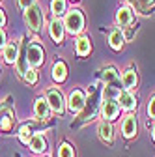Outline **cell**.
I'll list each match as a JSON object with an SVG mask.
<instances>
[{
  "label": "cell",
  "mask_w": 155,
  "mask_h": 157,
  "mask_svg": "<svg viewBox=\"0 0 155 157\" xmlns=\"http://www.w3.org/2000/svg\"><path fill=\"white\" fill-rule=\"evenodd\" d=\"M4 51V60L8 64H15L17 62V56H19V41H9L6 43V47L2 49Z\"/></svg>",
  "instance_id": "cell-9"
},
{
  "label": "cell",
  "mask_w": 155,
  "mask_h": 157,
  "mask_svg": "<svg viewBox=\"0 0 155 157\" xmlns=\"http://www.w3.org/2000/svg\"><path fill=\"white\" fill-rule=\"evenodd\" d=\"M127 2H133V0H127Z\"/></svg>",
  "instance_id": "cell-32"
},
{
  "label": "cell",
  "mask_w": 155,
  "mask_h": 157,
  "mask_svg": "<svg viewBox=\"0 0 155 157\" xmlns=\"http://www.w3.org/2000/svg\"><path fill=\"white\" fill-rule=\"evenodd\" d=\"M118 77L116 75V69L114 67H107L105 69V73H103V78H105V82H108V84H112V81Z\"/></svg>",
  "instance_id": "cell-24"
},
{
  "label": "cell",
  "mask_w": 155,
  "mask_h": 157,
  "mask_svg": "<svg viewBox=\"0 0 155 157\" xmlns=\"http://www.w3.org/2000/svg\"><path fill=\"white\" fill-rule=\"evenodd\" d=\"M84 105H86V95H84V92L82 90H73L69 94V99H67L69 110L73 114H77V112H81L84 109Z\"/></svg>",
  "instance_id": "cell-4"
},
{
  "label": "cell",
  "mask_w": 155,
  "mask_h": 157,
  "mask_svg": "<svg viewBox=\"0 0 155 157\" xmlns=\"http://www.w3.org/2000/svg\"><path fill=\"white\" fill-rule=\"evenodd\" d=\"M49 114H51V107L47 103L45 97H37L36 99V116H37V120H49Z\"/></svg>",
  "instance_id": "cell-7"
},
{
  "label": "cell",
  "mask_w": 155,
  "mask_h": 157,
  "mask_svg": "<svg viewBox=\"0 0 155 157\" xmlns=\"http://www.w3.org/2000/svg\"><path fill=\"white\" fill-rule=\"evenodd\" d=\"M51 10H52V13H54L56 17L64 15V13H66V10H67L66 0H52V2H51Z\"/></svg>",
  "instance_id": "cell-20"
},
{
  "label": "cell",
  "mask_w": 155,
  "mask_h": 157,
  "mask_svg": "<svg viewBox=\"0 0 155 157\" xmlns=\"http://www.w3.org/2000/svg\"><path fill=\"white\" fill-rule=\"evenodd\" d=\"M118 101H120V107L125 109V110H134L137 109V99H134V95L131 92H120Z\"/></svg>",
  "instance_id": "cell-12"
},
{
  "label": "cell",
  "mask_w": 155,
  "mask_h": 157,
  "mask_svg": "<svg viewBox=\"0 0 155 157\" xmlns=\"http://www.w3.org/2000/svg\"><path fill=\"white\" fill-rule=\"evenodd\" d=\"M116 23H118L120 26H129L133 23V10L123 6L118 10V13H116Z\"/></svg>",
  "instance_id": "cell-11"
},
{
  "label": "cell",
  "mask_w": 155,
  "mask_h": 157,
  "mask_svg": "<svg viewBox=\"0 0 155 157\" xmlns=\"http://www.w3.org/2000/svg\"><path fill=\"white\" fill-rule=\"evenodd\" d=\"M64 28L69 34H81L84 28V15L81 10H69L66 13V21H64Z\"/></svg>",
  "instance_id": "cell-1"
},
{
  "label": "cell",
  "mask_w": 155,
  "mask_h": 157,
  "mask_svg": "<svg viewBox=\"0 0 155 157\" xmlns=\"http://www.w3.org/2000/svg\"><path fill=\"white\" fill-rule=\"evenodd\" d=\"M58 157H75V151L67 142H64L60 148H58Z\"/></svg>",
  "instance_id": "cell-22"
},
{
  "label": "cell",
  "mask_w": 155,
  "mask_h": 157,
  "mask_svg": "<svg viewBox=\"0 0 155 157\" xmlns=\"http://www.w3.org/2000/svg\"><path fill=\"white\" fill-rule=\"evenodd\" d=\"M36 4V0H19V6H21L23 10H28L30 6H34Z\"/></svg>",
  "instance_id": "cell-27"
},
{
  "label": "cell",
  "mask_w": 155,
  "mask_h": 157,
  "mask_svg": "<svg viewBox=\"0 0 155 157\" xmlns=\"http://www.w3.org/2000/svg\"><path fill=\"white\" fill-rule=\"evenodd\" d=\"M118 95H120V88H116L114 84H108V86L105 88V92H103V99H105V101H112V99H116Z\"/></svg>",
  "instance_id": "cell-21"
},
{
  "label": "cell",
  "mask_w": 155,
  "mask_h": 157,
  "mask_svg": "<svg viewBox=\"0 0 155 157\" xmlns=\"http://www.w3.org/2000/svg\"><path fill=\"white\" fill-rule=\"evenodd\" d=\"M30 148H32V151H36V153L43 151V150L47 148V140H45V136H43V135H40V133L32 135V140H30Z\"/></svg>",
  "instance_id": "cell-16"
},
{
  "label": "cell",
  "mask_w": 155,
  "mask_h": 157,
  "mask_svg": "<svg viewBox=\"0 0 155 157\" xmlns=\"http://www.w3.org/2000/svg\"><path fill=\"white\" fill-rule=\"evenodd\" d=\"M6 43H8V41H6V32L0 28V49H4V47H6Z\"/></svg>",
  "instance_id": "cell-28"
},
{
  "label": "cell",
  "mask_w": 155,
  "mask_h": 157,
  "mask_svg": "<svg viewBox=\"0 0 155 157\" xmlns=\"http://www.w3.org/2000/svg\"><path fill=\"white\" fill-rule=\"evenodd\" d=\"M137 127H138L137 116H134V114H127L125 120H123V124H122V133H123V136H125V139H133V136L137 135Z\"/></svg>",
  "instance_id": "cell-6"
},
{
  "label": "cell",
  "mask_w": 155,
  "mask_h": 157,
  "mask_svg": "<svg viewBox=\"0 0 155 157\" xmlns=\"http://www.w3.org/2000/svg\"><path fill=\"white\" fill-rule=\"evenodd\" d=\"M148 114H149V116L153 118V120H155V95L149 99V105H148Z\"/></svg>",
  "instance_id": "cell-26"
},
{
  "label": "cell",
  "mask_w": 155,
  "mask_h": 157,
  "mask_svg": "<svg viewBox=\"0 0 155 157\" xmlns=\"http://www.w3.org/2000/svg\"><path fill=\"white\" fill-rule=\"evenodd\" d=\"M19 139H21V142H25V144H30L32 135H30V127L28 125H23L21 127V131H19Z\"/></svg>",
  "instance_id": "cell-23"
},
{
  "label": "cell",
  "mask_w": 155,
  "mask_h": 157,
  "mask_svg": "<svg viewBox=\"0 0 155 157\" xmlns=\"http://www.w3.org/2000/svg\"><path fill=\"white\" fill-rule=\"evenodd\" d=\"M137 82H138L137 71H134L133 67L125 69V71H123V75H122V84H123V88H125V90L129 92V90H133L134 86H137Z\"/></svg>",
  "instance_id": "cell-10"
},
{
  "label": "cell",
  "mask_w": 155,
  "mask_h": 157,
  "mask_svg": "<svg viewBox=\"0 0 155 157\" xmlns=\"http://www.w3.org/2000/svg\"><path fill=\"white\" fill-rule=\"evenodd\" d=\"M26 58H28L30 67H37V66H41V64H43V49H41V45H37V43H30V45L26 47Z\"/></svg>",
  "instance_id": "cell-5"
},
{
  "label": "cell",
  "mask_w": 155,
  "mask_h": 157,
  "mask_svg": "<svg viewBox=\"0 0 155 157\" xmlns=\"http://www.w3.org/2000/svg\"><path fill=\"white\" fill-rule=\"evenodd\" d=\"M112 131H114V129H112V125H110L108 122H101L99 127H97L99 139L105 140V142H112V139H114V133H112Z\"/></svg>",
  "instance_id": "cell-15"
},
{
  "label": "cell",
  "mask_w": 155,
  "mask_h": 157,
  "mask_svg": "<svg viewBox=\"0 0 155 157\" xmlns=\"http://www.w3.org/2000/svg\"><path fill=\"white\" fill-rule=\"evenodd\" d=\"M153 140H155V125H153Z\"/></svg>",
  "instance_id": "cell-31"
},
{
  "label": "cell",
  "mask_w": 155,
  "mask_h": 157,
  "mask_svg": "<svg viewBox=\"0 0 155 157\" xmlns=\"http://www.w3.org/2000/svg\"><path fill=\"white\" fill-rule=\"evenodd\" d=\"M25 81L26 82H30V84H36V81H37V75H36V71L30 67L26 73H25Z\"/></svg>",
  "instance_id": "cell-25"
},
{
  "label": "cell",
  "mask_w": 155,
  "mask_h": 157,
  "mask_svg": "<svg viewBox=\"0 0 155 157\" xmlns=\"http://www.w3.org/2000/svg\"><path fill=\"white\" fill-rule=\"evenodd\" d=\"M66 75H67L66 64L64 62H56L54 67H52V78H54V81H58V82H62V81H66Z\"/></svg>",
  "instance_id": "cell-17"
},
{
  "label": "cell",
  "mask_w": 155,
  "mask_h": 157,
  "mask_svg": "<svg viewBox=\"0 0 155 157\" xmlns=\"http://www.w3.org/2000/svg\"><path fill=\"white\" fill-rule=\"evenodd\" d=\"M4 25H6V13H4V10H0V28Z\"/></svg>",
  "instance_id": "cell-29"
},
{
  "label": "cell",
  "mask_w": 155,
  "mask_h": 157,
  "mask_svg": "<svg viewBox=\"0 0 155 157\" xmlns=\"http://www.w3.org/2000/svg\"><path fill=\"white\" fill-rule=\"evenodd\" d=\"M153 2H155V0H140V4H142V6H151Z\"/></svg>",
  "instance_id": "cell-30"
},
{
  "label": "cell",
  "mask_w": 155,
  "mask_h": 157,
  "mask_svg": "<svg viewBox=\"0 0 155 157\" xmlns=\"http://www.w3.org/2000/svg\"><path fill=\"white\" fill-rule=\"evenodd\" d=\"M25 21H26V26L32 30V32H40L41 30V8L40 4H34L30 6L28 10H25Z\"/></svg>",
  "instance_id": "cell-2"
},
{
  "label": "cell",
  "mask_w": 155,
  "mask_h": 157,
  "mask_svg": "<svg viewBox=\"0 0 155 157\" xmlns=\"http://www.w3.org/2000/svg\"><path fill=\"white\" fill-rule=\"evenodd\" d=\"M101 112H103V118H105V120H114V118L120 114V105H118V101H116V99L105 101Z\"/></svg>",
  "instance_id": "cell-8"
},
{
  "label": "cell",
  "mask_w": 155,
  "mask_h": 157,
  "mask_svg": "<svg viewBox=\"0 0 155 157\" xmlns=\"http://www.w3.org/2000/svg\"><path fill=\"white\" fill-rule=\"evenodd\" d=\"M47 103H49V107H51L56 114H62L64 109H66V101H64L62 92L58 90V88H52V86L47 90Z\"/></svg>",
  "instance_id": "cell-3"
},
{
  "label": "cell",
  "mask_w": 155,
  "mask_h": 157,
  "mask_svg": "<svg viewBox=\"0 0 155 157\" xmlns=\"http://www.w3.org/2000/svg\"><path fill=\"white\" fill-rule=\"evenodd\" d=\"M49 30H51V37L56 43H60L64 39V23H60V19H52Z\"/></svg>",
  "instance_id": "cell-13"
},
{
  "label": "cell",
  "mask_w": 155,
  "mask_h": 157,
  "mask_svg": "<svg viewBox=\"0 0 155 157\" xmlns=\"http://www.w3.org/2000/svg\"><path fill=\"white\" fill-rule=\"evenodd\" d=\"M77 52H79L81 56H86L88 52H90V49H92V45H90V39L88 37H79V39H77Z\"/></svg>",
  "instance_id": "cell-19"
},
{
  "label": "cell",
  "mask_w": 155,
  "mask_h": 157,
  "mask_svg": "<svg viewBox=\"0 0 155 157\" xmlns=\"http://www.w3.org/2000/svg\"><path fill=\"white\" fill-rule=\"evenodd\" d=\"M11 124H13V118H11V110H2L0 112V129L4 131H9L11 129Z\"/></svg>",
  "instance_id": "cell-18"
},
{
  "label": "cell",
  "mask_w": 155,
  "mask_h": 157,
  "mask_svg": "<svg viewBox=\"0 0 155 157\" xmlns=\"http://www.w3.org/2000/svg\"><path fill=\"white\" fill-rule=\"evenodd\" d=\"M108 43H110V47L114 51H120L123 47V43H125V37H123L122 30H112L110 32V37H108Z\"/></svg>",
  "instance_id": "cell-14"
}]
</instances>
